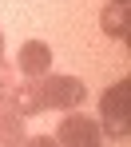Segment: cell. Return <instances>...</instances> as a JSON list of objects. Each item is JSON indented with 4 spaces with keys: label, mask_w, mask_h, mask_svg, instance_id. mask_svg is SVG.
I'll list each match as a JSON object with an SVG mask.
<instances>
[{
    "label": "cell",
    "mask_w": 131,
    "mask_h": 147,
    "mask_svg": "<svg viewBox=\"0 0 131 147\" xmlns=\"http://www.w3.org/2000/svg\"><path fill=\"white\" fill-rule=\"evenodd\" d=\"M24 147H60V143H52V139H32V143H24Z\"/></svg>",
    "instance_id": "obj_5"
},
{
    "label": "cell",
    "mask_w": 131,
    "mask_h": 147,
    "mask_svg": "<svg viewBox=\"0 0 131 147\" xmlns=\"http://www.w3.org/2000/svg\"><path fill=\"white\" fill-rule=\"evenodd\" d=\"M91 147H95V143H91Z\"/></svg>",
    "instance_id": "obj_7"
},
{
    "label": "cell",
    "mask_w": 131,
    "mask_h": 147,
    "mask_svg": "<svg viewBox=\"0 0 131 147\" xmlns=\"http://www.w3.org/2000/svg\"><path fill=\"white\" fill-rule=\"evenodd\" d=\"M119 4H127V0H119Z\"/></svg>",
    "instance_id": "obj_6"
},
{
    "label": "cell",
    "mask_w": 131,
    "mask_h": 147,
    "mask_svg": "<svg viewBox=\"0 0 131 147\" xmlns=\"http://www.w3.org/2000/svg\"><path fill=\"white\" fill-rule=\"evenodd\" d=\"M44 96H48V103H56V107H72V103L83 99V88H79L76 80H52Z\"/></svg>",
    "instance_id": "obj_4"
},
{
    "label": "cell",
    "mask_w": 131,
    "mask_h": 147,
    "mask_svg": "<svg viewBox=\"0 0 131 147\" xmlns=\"http://www.w3.org/2000/svg\"><path fill=\"white\" fill-rule=\"evenodd\" d=\"M99 135V127L87 119V115H68L64 127H60V143L64 147H91Z\"/></svg>",
    "instance_id": "obj_2"
},
{
    "label": "cell",
    "mask_w": 131,
    "mask_h": 147,
    "mask_svg": "<svg viewBox=\"0 0 131 147\" xmlns=\"http://www.w3.org/2000/svg\"><path fill=\"white\" fill-rule=\"evenodd\" d=\"M127 80H119L115 88L103 92V119H107V131L111 135H127Z\"/></svg>",
    "instance_id": "obj_1"
},
{
    "label": "cell",
    "mask_w": 131,
    "mask_h": 147,
    "mask_svg": "<svg viewBox=\"0 0 131 147\" xmlns=\"http://www.w3.org/2000/svg\"><path fill=\"white\" fill-rule=\"evenodd\" d=\"M48 68H52V48L40 44V40H28L20 48V72L24 76H44Z\"/></svg>",
    "instance_id": "obj_3"
}]
</instances>
